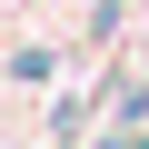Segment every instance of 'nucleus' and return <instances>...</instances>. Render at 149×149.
<instances>
[{"label":"nucleus","instance_id":"obj_1","mask_svg":"<svg viewBox=\"0 0 149 149\" xmlns=\"http://www.w3.org/2000/svg\"><path fill=\"white\" fill-rule=\"evenodd\" d=\"M109 149H149V139H139V129H119V139H109Z\"/></svg>","mask_w":149,"mask_h":149}]
</instances>
